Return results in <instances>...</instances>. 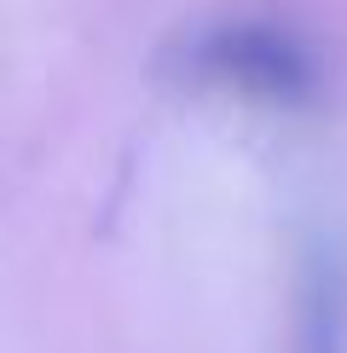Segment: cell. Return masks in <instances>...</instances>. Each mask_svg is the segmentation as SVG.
Wrapping results in <instances>:
<instances>
[{
  "mask_svg": "<svg viewBox=\"0 0 347 353\" xmlns=\"http://www.w3.org/2000/svg\"><path fill=\"white\" fill-rule=\"evenodd\" d=\"M174 76L214 93L260 99V105H301L318 87V58L313 47L284 23L266 18H220L197 35H185L168 52Z\"/></svg>",
  "mask_w": 347,
  "mask_h": 353,
  "instance_id": "cell-1",
  "label": "cell"
}]
</instances>
